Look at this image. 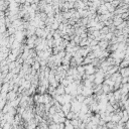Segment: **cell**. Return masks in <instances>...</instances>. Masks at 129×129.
<instances>
[{
    "instance_id": "7c38bea8",
    "label": "cell",
    "mask_w": 129,
    "mask_h": 129,
    "mask_svg": "<svg viewBox=\"0 0 129 129\" xmlns=\"http://www.w3.org/2000/svg\"><path fill=\"white\" fill-rule=\"evenodd\" d=\"M75 98H76V100H77V101H79L80 103H82V102L84 101V99H85V96H84V95H82V94H78V95H77Z\"/></svg>"
},
{
    "instance_id": "30bf717a",
    "label": "cell",
    "mask_w": 129,
    "mask_h": 129,
    "mask_svg": "<svg viewBox=\"0 0 129 129\" xmlns=\"http://www.w3.org/2000/svg\"><path fill=\"white\" fill-rule=\"evenodd\" d=\"M31 68L33 69V70H35V71H38V70H39V68H40L39 62H37V61H34V62H33V64L31 65Z\"/></svg>"
},
{
    "instance_id": "52a82bcc",
    "label": "cell",
    "mask_w": 129,
    "mask_h": 129,
    "mask_svg": "<svg viewBox=\"0 0 129 129\" xmlns=\"http://www.w3.org/2000/svg\"><path fill=\"white\" fill-rule=\"evenodd\" d=\"M56 93L59 94V95H63V94H65V86H63L61 83H59L56 88Z\"/></svg>"
},
{
    "instance_id": "8fae6325",
    "label": "cell",
    "mask_w": 129,
    "mask_h": 129,
    "mask_svg": "<svg viewBox=\"0 0 129 129\" xmlns=\"http://www.w3.org/2000/svg\"><path fill=\"white\" fill-rule=\"evenodd\" d=\"M99 31H100L101 34H106V33H108L110 30H109V27L107 26V25H104V26H103Z\"/></svg>"
},
{
    "instance_id": "ba28073f",
    "label": "cell",
    "mask_w": 129,
    "mask_h": 129,
    "mask_svg": "<svg viewBox=\"0 0 129 129\" xmlns=\"http://www.w3.org/2000/svg\"><path fill=\"white\" fill-rule=\"evenodd\" d=\"M128 65H129V61L128 59H123L119 64V68H126V67H128Z\"/></svg>"
},
{
    "instance_id": "5b68a950",
    "label": "cell",
    "mask_w": 129,
    "mask_h": 129,
    "mask_svg": "<svg viewBox=\"0 0 129 129\" xmlns=\"http://www.w3.org/2000/svg\"><path fill=\"white\" fill-rule=\"evenodd\" d=\"M61 110L63 111L65 114H67L68 112H70V111H71V103L68 102V103H64V104H62Z\"/></svg>"
},
{
    "instance_id": "9c48e42d",
    "label": "cell",
    "mask_w": 129,
    "mask_h": 129,
    "mask_svg": "<svg viewBox=\"0 0 129 129\" xmlns=\"http://www.w3.org/2000/svg\"><path fill=\"white\" fill-rule=\"evenodd\" d=\"M65 128H67V129H74V126L72 125L71 121L69 119H66V121H65Z\"/></svg>"
},
{
    "instance_id": "4fadbf2b",
    "label": "cell",
    "mask_w": 129,
    "mask_h": 129,
    "mask_svg": "<svg viewBox=\"0 0 129 129\" xmlns=\"http://www.w3.org/2000/svg\"><path fill=\"white\" fill-rule=\"evenodd\" d=\"M128 80H129V78H128V77H122V79H121V84L128 83Z\"/></svg>"
},
{
    "instance_id": "8992f818",
    "label": "cell",
    "mask_w": 129,
    "mask_h": 129,
    "mask_svg": "<svg viewBox=\"0 0 129 129\" xmlns=\"http://www.w3.org/2000/svg\"><path fill=\"white\" fill-rule=\"evenodd\" d=\"M119 73L121 77H129V68H119Z\"/></svg>"
},
{
    "instance_id": "6da1fadb",
    "label": "cell",
    "mask_w": 129,
    "mask_h": 129,
    "mask_svg": "<svg viewBox=\"0 0 129 129\" xmlns=\"http://www.w3.org/2000/svg\"><path fill=\"white\" fill-rule=\"evenodd\" d=\"M85 68V74H95L96 73V68L97 67H94L92 64H88V65H84Z\"/></svg>"
},
{
    "instance_id": "3957f363",
    "label": "cell",
    "mask_w": 129,
    "mask_h": 129,
    "mask_svg": "<svg viewBox=\"0 0 129 129\" xmlns=\"http://www.w3.org/2000/svg\"><path fill=\"white\" fill-rule=\"evenodd\" d=\"M98 47H100V49H106L108 47H109V40H106V39H101L98 41Z\"/></svg>"
},
{
    "instance_id": "7a4b0ae2",
    "label": "cell",
    "mask_w": 129,
    "mask_h": 129,
    "mask_svg": "<svg viewBox=\"0 0 129 129\" xmlns=\"http://www.w3.org/2000/svg\"><path fill=\"white\" fill-rule=\"evenodd\" d=\"M17 97V93L13 90H10V91H8L7 94H6V100L7 101H12L14 100L15 98Z\"/></svg>"
},
{
    "instance_id": "277c9868",
    "label": "cell",
    "mask_w": 129,
    "mask_h": 129,
    "mask_svg": "<svg viewBox=\"0 0 129 129\" xmlns=\"http://www.w3.org/2000/svg\"><path fill=\"white\" fill-rule=\"evenodd\" d=\"M82 95H84L85 97H88L90 95L93 94V88H89V87H83V90H82Z\"/></svg>"
}]
</instances>
